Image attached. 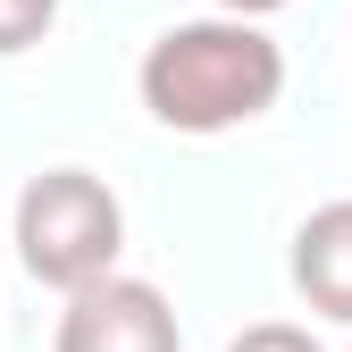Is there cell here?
<instances>
[{"mask_svg":"<svg viewBox=\"0 0 352 352\" xmlns=\"http://www.w3.org/2000/svg\"><path fill=\"white\" fill-rule=\"evenodd\" d=\"M143 109L176 135H227L252 126L260 109H277L285 93V51L252 17H193L168 25L143 51Z\"/></svg>","mask_w":352,"mask_h":352,"instance_id":"6da1fadb","label":"cell"},{"mask_svg":"<svg viewBox=\"0 0 352 352\" xmlns=\"http://www.w3.org/2000/svg\"><path fill=\"white\" fill-rule=\"evenodd\" d=\"M118 243H126V210L101 176L84 168H42L34 185L17 193V260L34 285H93L118 269Z\"/></svg>","mask_w":352,"mask_h":352,"instance_id":"7a4b0ae2","label":"cell"},{"mask_svg":"<svg viewBox=\"0 0 352 352\" xmlns=\"http://www.w3.org/2000/svg\"><path fill=\"white\" fill-rule=\"evenodd\" d=\"M51 352H185V336H176V311H168L160 285L109 269V277L67 294Z\"/></svg>","mask_w":352,"mask_h":352,"instance_id":"3957f363","label":"cell"},{"mask_svg":"<svg viewBox=\"0 0 352 352\" xmlns=\"http://www.w3.org/2000/svg\"><path fill=\"white\" fill-rule=\"evenodd\" d=\"M294 285L311 311L344 319L352 327V201H327L302 218V235H294Z\"/></svg>","mask_w":352,"mask_h":352,"instance_id":"277c9868","label":"cell"},{"mask_svg":"<svg viewBox=\"0 0 352 352\" xmlns=\"http://www.w3.org/2000/svg\"><path fill=\"white\" fill-rule=\"evenodd\" d=\"M51 17H59V0H0V59L34 51V42L51 34Z\"/></svg>","mask_w":352,"mask_h":352,"instance_id":"5b68a950","label":"cell"},{"mask_svg":"<svg viewBox=\"0 0 352 352\" xmlns=\"http://www.w3.org/2000/svg\"><path fill=\"white\" fill-rule=\"evenodd\" d=\"M227 352H319L311 344V327H285V319H260V327H243Z\"/></svg>","mask_w":352,"mask_h":352,"instance_id":"8992f818","label":"cell"},{"mask_svg":"<svg viewBox=\"0 0 352 352\" xmlns=\"http://www.w3.org/2000/svg\"><path fill=\"white\" fill-rule=\"evenodd\" d=\"M227 17H269V9H285V0H218Z\"/></svg>","mask_w":352,"mask_h":352,"instance_id":"52a82bcc","label":"cell"}]
</instances>
